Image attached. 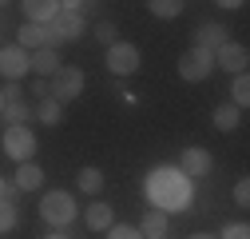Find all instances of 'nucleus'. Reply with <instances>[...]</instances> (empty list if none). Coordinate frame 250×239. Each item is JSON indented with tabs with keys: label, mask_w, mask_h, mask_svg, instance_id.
Listing matches in <instances>:
<instances>
[{
	"label": "nucleus",
	"mask_w": 250,
	"mask_h": 239,
	"mask_svg": "<svg viewBox=\"0 0 250 239\" xmlns=\"http://www.w3.org/2000/svg\"><path fill=\"white\" fill-rule=\"evenodd\" d=\"M0 96H4V104H20L24 88H20V84H4V88H0Z\"/></svg>",
	"instance_id": "c85d7f7f"
},
{
	"label": "nucleus",
	"mask_w": 250,
	"mask_h": 239,
	"mask_svg": "<svg viewBox=\"0 0 250 239\" xmlns=\"http://www.w3.org/2000/svg\"><path fill=\"white\" fill-rule=\"evenodd\" d=\"M115 32H119V28H115V24H111V20H100V24H96V40H104V44H107V48H111V44H115Z\"/></svg>",
	"instance_id": "bb28decb"
},
{
	"label": "nucleus",
	"mask_w": 250,
	"mask_h": 239,
	"mask_svg": "<svg viewBox=\"0 0 250 239\" xmlns=\"http://www.w3.org/2000/svg\"><path fill=\"white\" fill-rule=\"evenodd\" d=\"M32 120H40V124H48V128H56L60 120H64V104H56V100L48 96V100H40V104H32Z\"/></svg>",
	"instance_id": "f3484780"
},
{
	"label": "nucleus",
	"mask_w": 250,
	"mask_h": 239,
	"mask_svg": "<svg viewBox=\"0 0 250 239\" xmlns=\"http://www.w3.org/2000/svg\"><path fill=\"white\" fill-rule=\"evenodd\" d=\"M238 124H242V112H238L234 104H218V108H214V128H218V132H234Z\"/></svg>",
	"instance_id": "a211bd4d"
},
{
	"label": "nucleus",
	"mask_w": 250,
	"mask_h": 239,
	"mask_svg": "<svg viewBox=\"0 0 250 239\" xmlns=\"http://www.w3.org/2000/svg\"><path fill=\"white\" fill-rule=\"evenodd\" d=\"M214 72V52H207V48H187L183 56H179V76L187 80V84H199V80H207Z\"/></svg>",
	"instance_id": "423d86ee"
},
{
	"label": "nucleus",
	"mask_w": 250,
	"mask_h": 239,
	"mask_svg": "<svg viewBox=\"0 0 250 239\" xmlns=\"http://www.w3.org/2000/svg\"><path fill=\"white\" fill-rule=\"evenodd\" d=\"M230 104H234L238 112L250 104V80H246V76H234V84H230Z\"/></svg>",
	"instance_id": "b1692460"
},
{
	"label": "nucleus",
	"mask_w": 250,
	"mask_h": 239,
	"mask_svg": "<svg viewBox=\"0 0 250 239\" xmlns=\"http://www.w3.org/2000/svg\"><path fill=\"white\" fill-rule=\"evenodd\" d=\"M44 239H72V235H68V231H48Z\"/></svg>",
	"instance_id": "2f4dec72"
},
{
	"label": "nucleus",
	"mask_w": 250,
	"mask_h": 239,
	"mask_svg": "<svg viewBox=\"0 0 250 239\" xmlns=\"http://www.w3.org/2000/svg\"><path fill=\"white\" fill-rule=\"evenodd\" d=\"M83 16L80 12H72L64 0H60V16L48 24V36H52V48H60V44H76L80 36H83Z\"/></svg>",
	"instance_id": "7ed1b4c3"
},
{
	"label": "nucleus",
	"mask_w": 250,
	"mask_h": 239,
	"mask_svg": "<svg viewBox=\"0 0 250 239\" xmlns=\"http://www.w3.org/2000/svg\"><path fill=\"white\" fill-rule=\"evenodd\" d=\"M76 188H80L83 195H100V191H104V171H100V167H83V171L76 175Z\"/></svg>",
	"instance_id": "6ab92c4d"
},
{
	"label": "nucleus",
	"mask_w": 250,
	"mask_h": 239,
	"mask_svg": "<svg viewBox=\"0 0 250 239\" xmlns=\"http://www.w3.org/2000/svg\"><path fill=\"white\" fill-rule=\"evenodd\" d=\"M214 239H250V227H246V223H227Z\"/></svg>",
	"instance_id": "a878e982"
},
{
	"label": "nucleus",
	"mask_w": 250,
	"mask_h": 239,
	"mask_svg": "<svg viewBox=\"0 0 250 239\" xmlns=\"http://www.w3.org/2000/svg\"><path fill=\"white\" fill-rule=\"evenodd\" d=\"M16 40H20V48H24V52H40V48H52V36H48V28H44V24H24Z\"/></svg>",
	"instance_id": "4468645a"
},
{
	"label": "nucleus",
	"mask_w": 250,
	"mask_h": 239,
	"mask_svg": "<svg viewBox=\"0 0 250 239\" xmlns=\"http://www.w3.org/2000/svg\"><path fill=\"white\" fill-rule=\"evenodd\" d=\"M60 68H64V64H60V52L56 48H40V52H28V72H36L40 80H52Z\"/></svg>",
	"instance_id": "9b49d317"
},
{
	"label": "nucleus",
	"mask_w": 250,
	"mask_h": 239,
	"mask_svg": "<svg viewBox=\"0 0 250 239\" xmlns=\"http://www.w3.org/2000/svg\"><path fill=\"white\" fill-rule=\"evenodd\" d=\"M12 184H16V191H36V188H44V167H36L32 160H28V164H20Z\"/></svg>",
	"instance_id": "dca6fc26"
},
{
	"label": "nucleus",
	"mask_w": 250,
	"mask_h": 239,
	"mask_svg": "<svg viewBox=\"0 0 250 239\" xmlns=\"http://www.w3.org/2000/svg\"><path fill=\"white\" fill-rule=\"evenodd\" d=\"M210 167H214V156L207 152V147H183L179 171H183L187 179H203V175H210Z\"/></svg>",
	"instance_id": "1a4fd4ad"
},
{
	"label": "nucleus",
	"mask_w": 250,
	"mask_h": 239,
	"mask_svg": "<svg viewBox=\"0 0 250 239\" xmlns=\"http://www.w3.org/2000/svg\"><path fill=\"white\" fill-rule=\"evenodd\" d=\"M139 231L143 235H167V215L163 212H147L143 223H139Z\"/></svg>",
	"instance_id": "5701e85b"
},
{
	"label": "nucleus",
	"mask_w": 250,
	"mask_h": 239,
	"mask_svg": "<svg viewBox=\"0 0 250 239\" xmlns=\"http://www.w3.org/2000/svg\"><path fill=\"white\" fill-rule=\"evenodd\" d=\"M234 203L250 207V179H238V184H234Z\"/></svg>",
	"instance_id": "cd10ccee"
},
{
	"label": "nucleus",
	"mask_w": 250,
	"mask_h": 239,
	"mask_svg": "<svg viewBox=\"0 0 250 239\" xmlns=\"http://www.w3.org/2000/svg\"><path fill=\"white\" fill-rule=\"evenodd\" d=\"M246 64H250V48H246V44L227 40L223 48H214V68L234 72V76H246Z\"/></svg>",
	"instance_id": "6e6552de"
},
{
	"label": "nucleus",
	"mask_w": 250,
	"mask_h": 239,
	"mask_svg": "<svg viewBox=\"0 0 250 239\" xmlns=\"http://www.w3.org/2000/svg\"><path fill=\"white\" fill-rule=\"evenodd\" d=\"M0 199L16 203V184H12V179H4V175H0Z\"/></svg>",
	"instance_id": "c756f323"
},
{
	"label": "nucleus",
	"mask_w": 250,
	"mask_h": 239,
	"mask_svg": "<svg viewBox=\"0 0 250 239\" xmlns=\"http://www.w3.org/2000/svg\"><path fill=\"white\" fill-rule=\"evenodd\" d=\"M104 239H143V231L131 227V223H111V227L104 231Z\"/></svg>",
	"instance_id": "393cba45"
},
{
	"label": "nucleus",
	"mask_w": 250,
	"mask_h": 239,
	"mask_svg": "<svg viewBox=\"0 0 250 239\" xmlns=\"http://www.w3.org/2000/svg\"><path fill=\"white\" fill-rule=\"evenodd\" d=\"M83 223H87L91 231H107V227L115 223V212H111L104 199H91V203H87V212H83Z\"/></svg>",
	"instance_id": "2eb2a0df"
},
{
	"label": "nucleus",
	"mask_w": 250,
	"mask_h": 239,
	"mask_svg": "<svg viewBox=\"0 0 250 239\" xmlns=\"http://www.w3.org/2000/svg\"><path fill=\"white\" fill-rule=\"evenodd\" d=\"M4 128H28V120H32V104H4Z\"/></svg>",
	"instance_id": "aec40b11"
},
{
	"label": "nucleus",
	"mask_w": 250,
	"mask_h": 239,
	"mask_svg": "<svg viewBox=\"0 0 250 239\" xmlns=\"http://www.w3.org/2000/svg\"><path fill=\"white\" fill-rule=\"evenodd\" d=\"M218 8H227V12H242L246 4H242V0H223V4H218Z\"/></svg>",
	"instance_id": "7c9ffc66"
},
{
	"label": "nucleus",
	"mask_w": 250,
	"mask_h": 239,
	"mask_svg": "<svg viewBox=\"0 0 250 239\" xmlns=\"http://www.w3.org/2000/svg\"><path fill=\"white\" fill-rule=\"evenodd\" d=\"M147 8H151V16H159V20H175L187 4H183V0H151Z\"/></svg>",
	"instance_id": "412c9836"
},
{
	"label": "nucleus",
	"mask_w": 250,
	"mask_h": 239,
	"mask_svg": "<svg viewBox=\"0 0 250 239\" xmlns=\"http://www.w3.org/2000/svg\"><path fill=\"white\" fill-rule=\"evenodd\" d=\"M143 191H147L151 212H163V215L187 212V207H191V199H195V184H191V179H187L179 167H167V164L155 167V171L147 175Z\"/></svg>",
	"instance_id": "f257e3e1"
},
{
	"label": "nucleus",
	"mask_w": 250,
	"mask_h": 239,
	"mask_svg": "<svg viewBox=\"0 0 250 239\" xmlns=\"http://www.w3.org/2000/svg\"><path fill=\"white\" fill-rule=\"evenodd\" d=\"M0 147H4L8 160L28 164V160L36 156V132H32V128H4V140H0Z\"/></svg>",
	"instance_id": "0eeeda50"
},
{
	"label": "nucleus",
	"mask_w": 250,
	"mask_h": 239,
	"mask_svg": "<svg viewBox=\"0 0 250 239\" xmlns=\"http://www.w3.org/2000/svg\"><path fill=\"white\" fill-rule=\"evenodd\" d=\"M83 84H87V80H83V68H76V64L60 68V72L48 80L56 104H72V100H80V96H83Z\"/></svg>",
	"instance_id": "20e7f679"
},
{
	"label": "nucleus",
	"mask_w": 250,
	"mask_h": 239,
	"mask_svg": "<svg viewBox=\"0 0 250 239\" xmlns=\"http://www.w3.org/2000/svg\"><path fill=\"white\" fill-rule=\"evenodd\" d=\"M16 223H20V212H16V203L0 199V235H12V231H16Z\"/></svg>",
	"instance_id": "4be33fe9"
},
{
	"label": "nucleus",
	"mask_w": 250,
	"mask_h": 239,
	"mask_svg": "<svg viewBox=\"0 0 250 239\" xmlns=\"http://www.w3.org/2000/svg\"><path fill=\"white\" fill-rule=\"evenodd\" d=\"M20 8H24V16H28L24 24H44V28H48V24L60 16V0H24Z\"/></svg>",
	"instance_id": "f8f14e48"
},
{
	"label": "nucleus",
	"mask_w": 250,
	"mask_h": 239,
	"mask_svg": "<svg viewBox=\"0 0 250 239\" xmlns=\"http://www.w3.org/2000/svg\"><path fill=\"white\" fill-rule=\"evenodd\" d=\"M143 239H171V231H167V235H143Z\"/></svg>",
	"instance_id": "473e14b6"
},
{
	"label": "nucleus",
	"mask_w": 250,
	"mask_h": 239,
	"mask_svg": "<svg viewBox=\"0 0 250 239\" xmlns=\"http://www.w3.org/2000/svg\"><path fill=\"white\" fill-rule=\"evenodd\" d=\"M0 112H4V96H0Z\"/></svg>",
	"instance_id": "f704fd0d"
},
{
	"label": "nucleus",
	"mask_w": 250,
	"mask_h": 239,
	"mask_svg": "<svg viewBox=\"0 0 250 239\" xmlns=\"http://www.w3.org/2000/svg\"><path fill=\"white\" fill-rule=\"evenodd\" d=\"M191 239H214V235H191Z\"/></svg>",
	"instance_id": "72a5a7b5"
},
{
	"label": "nucleus",
	"mask_w": 250,
	"mask_h": 239,
	"mask_svg": "<svg viewBox=\"0 0 250 239\" xmlns=\"http://www.w3.org/2000/svg\"><path fill=\"white\" fill-rule=\"evenodd\" d=\"M0 72H4V84H20L28 76V52L20 44L0 48Z\"/></svg>",
	"instance_id": "9d476101"
},
{
	"label": "nucleus",
	"mask_w": 250,
	"mask_h": 239,
	"mask_svg": "<svg viewBox=\"0 0 250 239\" xmlns=\"http://www.w3.org/2000/svg\"><path fill=\"white\" fill-rule=\"evenodd\" d=\"M76 215H80V207H76V199H72L68 191H48V195L40 199V219H44L48 227H56V231L72 227Z\"/></svg>",
	"instance_id": "f03ea898"
},
{
	"label": "nucleus",
	"mask_w": 250,
	"mask_h": 239,
	"mask_svg": "<svg viewBox=\"0 0 250 239\" xmlns=\"http://www.w3.org/2000/svg\"><path fill=\"white\" fill-rule=\"evenodd\" d=\"M230 36H227V24H218V20H203L199 28H195V44L199 48H207V52H214V48H223Z\"/></svg>",
	"instance_id": "ddd939ff"
},
{
	"label": "nucleus",
	"mask_w": 250,
	"mask_h": 239,
	"mask_svg": "<svg viewBox=\"0 0 250 239\" xmlns=\"http://www.w3.org/2000/svg\"><path fill=\"white\" fill-rule=\"evenodd\" d=\"M104 64H107V72L111 76H135L139 72V64H143V56H139V48L135 44H127V40H115L111 48H107V56H104Z\"/></svg>",
	"instance_id": "39448f33"
}]
</instances>
